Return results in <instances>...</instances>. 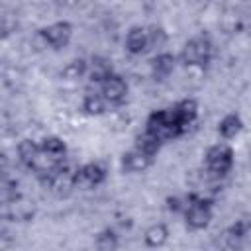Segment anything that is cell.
I'll return each instance as SVG.
<instances>
[{
	"label": "cell",
	"mask_w": 251,
	"mask_h": 251,
	"mask_svg": "<svg viewBox=\"0 0 251 251\" xmlns=\"http://www.w3.org/2000/svg\"><path fill=\"white\" fill-rule=\"evenodd\" d=\"M145 129L151 131L153 135H157L163 143L169 141V139H175L178 135H182L186 129L176 122L173 110H155L149 114L147 118V124H145Z\"/></svg>",
	"instance_id": "6da1fadb"
},
{
	"label": "cell",
	"mask_w": 251,
	"mask_h": 251,
	"mask_svg": "<svg viewBox=\"0 0 251 251\" xmlns=\"http://www.w3.org/2000/svg\"><path fill=\"white\" fill-rule=\"evenodd\" d=\"M184 212V220H186V227L192 231L204 229L210 226L212 222V204L198 194H190L186 198V208Z\"/></svg>",
	"instance_id": "7a4b0ae2"
},
{
	"label": "cell",
	"mask_w": 251,
	"mask_h": 251,
	"mask_svg": "<svg viewBox=\"0 0 251 251\" xmlns=\"http://www.w3.org/2000/svg\"><path fill=\"white\" fill-rule=\"evenodd\" d=\"M180 59L188 67H206L212 59V43L206 35H196L188 39L182 47Z\"/></svg>",
	"instance_id": "3957f363"
},
{
	"label": "cell",
	"mask_w": 251,
	"mask_h": 251,
	"mask_svg": "<svg viewBox=\"0 0 251 251\" xmlns=\"http://www.w3.org/2000/svg\"><path fill=\"white\" fill-rule=\"evenodd\" d=\"M204 161L212 176H226L233 167V149L226 143H216L206 151Z\"/></svg>",
	"instance_id": "277c9868"
},
{
	"label": "cell",
	"mask_w": 251,
	"mask_h": 251,
	"mask_svg": "<svg viewBox=\"0 0 251 251\" xmlns=\"http://www.w3.org/2000/svg\"><path fill=\"white\" fill-rule=\"evenodd\" d=\"M106 180V169L100 163H86L73 171L75 188H94Z\"/></svg>",
	"instance_id": "5b68a950"
},
{
	"label": "cell",
	"mask_w": 251,
	"mask_h": 251,
	"mask_svg": "<svg viewBox=\"0 0 251 251\" xmlns=\"http://www.w3.org/2000/svg\"><path fill=\"white\" fill-rule=\"evenodd\" d=\"M41 37L45 39V43H49L53 49H63L71 43L73 37V25L65 20L61 22H53L47 27L41 29Z\"/></svg>",
	"instance_id": "8992f818"
},
{
	"label": "cell",
	"mask_w": 251,
	"mask_h": 251,
	"mask_svg": "<svg viewBox=\"0 0 251 251\" xmlns=\"http://www.w3.org/2000/svg\"><path fill=\"white\" fill-rule=\"evenodd\" d=\"M100 94L108 104H120L127 96V82L124 76L112 73L100 82Z\"/></svg>",
	"instance_id": "52a82bcc"
},
{
	"label": "cell",
	"mask_w": 251,
	"mask_h": 251,
	"mask_svg": "<svg viewBox=\"0 0 251 251\" xmlns=\"http://www.w3.org/2000/svg\"><path fill=\"white\" fill-rule=\"evenodd\" d=\"M153 165V157H149V155H145L143 151H139V149H131V151H126L124 155H122V169L126 171V173H143V171H147L149 167Z\"/></svg>",
	"instance_id": "ba28073f"
},
{
	"label": "cell",
	"mask_w": 251,
	"mask_h": 251,
	"mask_svg": "<svg viewBox=\"0 0 251 251\" xmlns=\"http://www.w3.org/2000/svg\"><path fill=\"white\" fill-rule=\"evenodd\" d=\"M171 110H173L176 122H178L184 129H188V127L194 124V120L198 118V102H196L194 98H184V100L176 102Z\"/></svg>",
	"instance_id": "9c48e42d"
},
{
	"label": "cell",
	"mask_w": 251,
	"mask_h": 251,
	"mask_svg": "<svg viewBox=\"0 0 251 251\" xmlns=\"http://www.w3.org/2000/svg\"><path fill=\"white\" fill-rule=\"evenodd\" d=\"M149 49V35H147V27H131L126 35V51L129 55H141Z\"/></svg>",
	"instance_id": "30bf717a"
},
{
	"label": "cell",
	"mask_w": 251,
	"mask_h": 251,
	"mask_svg": "<svg viewBox=\"0 0 251 251\" xmlns=\"http://www.w3.org/2000/svg\"><path fill=\"white\" fill-rule=\"evenodd\" d=\"M175 65H176V57L173 53L163 51V53H157L153 57V61H151V73H153V76L157 80H163V78H167L175 71Z\"/></svg>",
	"instance_id": "8fae6325"
},
{
	"label": "cell",
	"mask_w": 251,
	"mask_h": 251,
	"mask_svg": "<svg viewBox=\"0 0 251 251\" xmlns=\"http://www.w3.org/2000/svg\"><path fill=\"white\" fill-rule=\"evenodd\" d=\"M39 147H41V153H43L49 161H53V163H61V161L65 159V155H67V143H65L61 137H57V135L45 137V139L39 143Z\"/></svg>",
	"instance_id": "7c38bea8"
},
{
	"label": "cell",
	"mask_w": 251,
	"mask_h": 251,
	"mask_svg": "<svg viewBox=\"0 0 251 251\" xmlns=\"http://www.w3.org/2000/svg\"><path fill=\"white\" fill-rule=\"evenodd\" d=\"M86 75H88L90 82H98L100 84L108 75H112L110 59H106V57H92V61L86 67Z\"/></svg>",
	"instance_id": "4fadbf2b"
},
{
	"label": "cell",
	"mask_w": 251,
	"mask_h": 251,
	"mask_svg": "<svg viewBox=\"0 0 251 251\" xmlns=\"http://www.w3.org/2000/svg\"><path fill=\"white\" fill-rule=\"evenodd\" d=\"M167 239H169V227L161 222L151 224L143 233V241L147 247H161L167 243Z\"/></svg>",
	"instance_id": "5bb4252c"
},
{
	"label": "cell",
	"mask_w": 251,
	"mask_h": 251,
	"mask_svg": "<svg viewBox=\"0 0 251 251\" xmlns=\"http://www.w3.org/2000/svg\"><path fill=\"white\" fill-rule=\"evenodd\" d=\"M241 129H243V120L239 114H227L218 124V131L224 139H233Z\"/></svg>",
	"instance_id": "9a60e30c"
},
{
	"label": "cell",
	"mask_w": 251,
	"mask_h": 251,
	"mask_svg": "<svg viewBox=\"0 0 251 251\" xmlns=\"http://www.w3.org/2000/svg\"><path fill=\"white\" fill-rule=\"evenodd\" d=\"M161 145H163V141H161L157 135H153L151 131H147V129L135 137V149L143 151V153L149 155V157H155V155L159 153Z\"/></svg>",
	"instance_id": "2e32d148"
},
{
	"label": "cell",
	"mask_w": 251,
	"mask_h": 251,
	"mask_svg": "<svg viewBox=\"0 0 251 251\" xmlns=\"http://www.w3.org/2000/svg\"><path fill=\"white\" fill-rule=\"evenodd\" d=\"M20 198V192H18V186L12 178L0 175V206H8V204H14L18 202Z\"/></svg>",
	"instance_id": "e0dca14e"
},
{
	"label": "cell",
	"mask_w": 251,
	"mask_h": 251,
	"mask_svg": "<svg viewBox=\"0 0 251 251\" xmlns=\"http://www.w3.org/2000/svg\"><path fill=\"white\" fill-rule=\"evenodd\" d=\"M108 108V102L102 98V94H86L82 100V110L88 116H102Z\"/></svg>",
	"instance_id": "ac0fdd59"
},
{
	"label": "cell",
	"mask_w": 251,
	"mask_h": 251,
	"mask_svg": "<svg viewBox=\"0 0 251 251\" xmlns=\"http://www.w3.org/2000/svg\"><path fill=\"white\" fill-rule=\"evenodd\" d=\"M86 67H88V63H86L82 57L73 59V61H69V63L63 67L61 76H63L65 80H76V78H80V76L86 75Z\"/></svg>",
	"instance_id": "d6986e66"
},
{
	"label": "cell",
	"mask_w": 251,
	"mask_h": 251,
	"mask_svg": "<svg viewBox=\"0 0 251 251\" xmlns=\"http://www.w3.org/2000/svg\"><path fill=\"white\" fill-rule=\"evenodd\" d=\"M96 247L102 251H112L118 247V235L112 229H104L102 233H98L96 237Z\"/></svg>",
	"instance_id": "ffe728a7"
},
{
	"label": "cell",
	"mask_w": 251,
	"mask_h": 251,
	"mask_svg": "<svg viewBox=\"0 0 251 251\" xmlns=\"http://www.w3.org/2000/svg\"><path fill=\"white\" fill-rule=\"evenodd\" d=\"M247 231H249V224H247L245 220H239V222H235V224L229 227L227 235H229V237H235V239H241V237L247 235Z\"/></svg>",
	"instance_id": "44dd1931"
}]
</instances>
